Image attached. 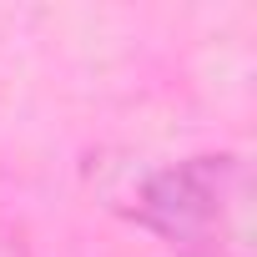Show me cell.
<instances>
[{"label": "cell", "instance_id": "6da1fadb", "mask_svg": "<svg viewBox=\"0 0 257 257\" xmlns=\"http://www.w3.org/2000/svg\"><path fill=\"white\" fill-rule=\"evenodd\" d=\"M132 217L182 257H252V167L242 152L172 162L137 187Z\"/></svg>", "mask_w": 257, "mask_h": 257}, {"label": "cell", "instance_id": "7a4b0ae2", "mask_svg": "<svg viewBox=\"0 0 257 257\" xmlns=\"http://www.w3.org/2000/svg\"><path fill=\"white\" fill-rule=\"evenodd\" d=\"M0 257H26V247H21V237L11 227H0Z\"/></svg>", "mask_w": 257, "mask_h": 257}]
</instances>
